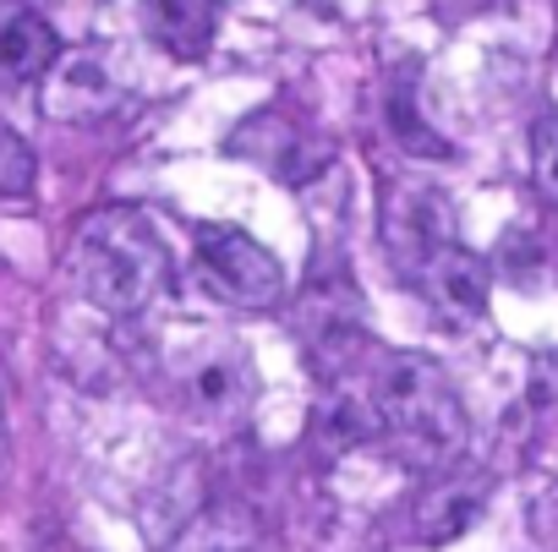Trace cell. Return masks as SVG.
I'll return each instance as SVG.
<instances>
[{
  "label": "cell",
  "mask_w": 558,
  "mask_h": 552,
  "mask_svg": "<svg viewBox=\"0 0 558 552\" xmlns=\"http://www.w3.org/2000/svg\"><path fill=\"white\" fill-rule=\"evenodd\" d=\"M384 235H389V252H395L400 273L411 280V273H416L433 252L454 246V208H449L444 192H433V186H411V181H405V186L389 192Z\"/></svg>",
  "instance_id": "5b68a950"
},
{
  "label": "cell",
  "mask_w": 558,
  "mask_h": 552,
  "mask_svg": "<svg viewBox=\"0 0 558 552\" xmlns=\"http://www.w3.org/2000/svg\"><path fill=\"white\" fill-rule=\"evenodd\" d=\"M148 39L175 61H203L219 39V0H143Z\"/></svg>",
  "instance_id": "52a82bcc"
},
{
  "label": "cell",
  "mask_w": 558,
  "mask_h": 552,
  "mask_svg": "<svg viewBox=\"0 0 558 552\" xmlns=\"http://www.w3.org/2000/svg\"><path fill=\"white\" fill-rule=\"evenodd\" d=\"M482 503H487V492L482 487H465V481H444V487H433L427 498H422V541H454V536H465V525L482 514Z\"/></svg>",
  "instance_id": "8fae6325"
},
{
  "label": "cell",
  "mask_w": 558,
  "mask_h": 552,
  "mask_svg": "<svg viewBox=\"0 0 558 552\" xmlns=\"http://www.w3.org/2000/svg\"><path fill=\"white\" fill-rule=\"evenodd\" d=\"M367 410L395 443H405L411 454H422L433 465L454 459L471 438V416L460 405V389L422 351H389L373 367V405Z\"/></svg>",
  "instance_id": "7a4b0ae2"
},
{
  "label": "cell",
  "mask_w": 558,
  "mask_h": 552,
  "mask_svg": "<svg viewBox=\"0 0 558 552\" xmlns=\"http://www.w3.org/2000/svg\"><path fill=\"white\" fill-rule=\"evenodd\" d=\"M525 530L536 552H558V481H542L525 503Z\"/></svg>",
  "instance_id": "9a60e30c"
},
{
  "label": "cell",
  "mask_w": 558,
  "mask_h": 552,
  "mask_svg": "<svg viewBox=\"0 0 558 552\" xmlns=\"http://www.w3.org/2000/svg\"><path fill=\"white\" fill-rule=\"evenodd\" d=\"M531 175L547 203H558V110L531 121Z\"/></svg>",
  "instance_id": "5bb4252c"
},
{
  "label": "cell",
  "mask_w": 558,
  "mask_h": 552,
  "mask_svg": "<svg viewBox=\"0 0 558 552\" xmlns=\"http://www.w3.org/2000/svg\"><path fill=\"white\" fill-rule=\"evenodd\" d=\"M257 530H263L257 514H246L235 503H219V508H203L170 552H257Z\"/></svg>",
  "instance_id": "30bf717a"
},
{
  "label": "cell",
  "mask_w": 558,
  "mask_h": 552,
  "mask_svg": "<svg viewBox=\"0 0 558 552\" xmlns=\"http://www.w3.org/2000/svg\"><path fill=\"white\" fill-rule=\"evenodd\" d=\"M7 427H12V372L7 356H0V443H7Z\"/></svg>",
  "instance_id": "2e32d148"
},
{
  "label": "cell",
  "mask_w": 558,
  "mask_h": 552,
  "mask_svg": "<svg viewBox=\"0 0 558 552\" xmlns=\"http://www.w3.org/2000/svg\"><path fill=\"white\" fill-rule=\"evenodd\" d=\"M384 121H389L395 143H400L405 154H416V159H449V154H454V148L433 132V121L416 110V94H411V88H389V99H384Z\"/></svg>",
  "instance_id": "7c38bea8"
},
{
  "label": "cell",
  "mask_w": 558,
  "mask_h": 552,
  "mask_svg": "<svg viewBox=\"0 0 558 552\" xmlns=\"http://www.w3.org/2000/svg\"><path fill=\"white\" fill-rule=\"evenodd\" d=\"M66 273L88 307L110 318H137L159 307V296L175 285V252L159 235V224L143 208H99L77 224Z\"/></svg>",
  "instance_id": "6da1fadb"
},
{
  "label": "cell",
  "mask_w": 558,
  "mask_h": 552,
  "mask_svg": "<svg viewBox=\"0 0 558 552\" xmlns=\"http://www.w3.org/2000/svg\"><path fill=\"white\" fill-rule=\"evenodd\" d=\"M405 285H411V291L422 296V307H427L438 323H449V329L482 323V318H487V302H493V273H487V262H482L476 252H465L460 241L444 246V252H433Z\"/></svg>",
  "instance_id": "277c9868"
},
{
  "label": "cell",
  "mask_w": 558,
  "mask_h": 552,
  "mask_svg": "<svg viewBox=\"0 0 558 552\" xmlns=\"http://www.w3.org/2000/svg\"><path fill=\"white\" fill-rule=\"evenodd\" d=\"M197 273H203V291H214L225 307H241V312H263L286 296L279 257L235 224H208L197 235Z\"/></svg>",
  "instance_id": "3957f363"
},
{
  "label": "cell",
  "mask_w": 558,
  "mask_h": 552,
  "mask_svg": "<svg viewBox=\"0 0 558 552\" xmlns=\"http://www.w3.org/2000/svg\"><path fill=\"white\" fill-rule=\"evenodd\" d=\"M34 181H39V159H34L28 137H23V132H12L7 121H0V203L28 197V192H34Z\"/></svg>",
  "instance_id": "4fadbf2b"
},
{
  "label": "cell",
  "mask_w": 558,
  "mask_h": 552,
  "mask_svg": "<svg viewBox=\"0 0 558 552\" xmlns=\"http://www.w3.org/2000/svg\"><path fill=\"white\" fill-rule=\"evenodd\" d=\"M121 99V83L110 77L99 50L83 56H61V66L50 72V115L72 121V115H99Z\"/></svg>",
  "instance_id": "9c48e42d"
},
{
  "label": "cell",
  "mask_w": 558,
  "mask_h": 552,
  "mask_svg": "<svg viewBox=\"0 0 558 552\" xmlns=\"http://www.w3.org/2000/svg\"><path fill=\"white\" fill-rule=\"evenodd\" d=\"M56 66H61V39H56V28L39 12H28V7L0 12V77L39 83Z\"/></svg>",
  "instance_id": "ba28073f"
},
{
  "label": "cell",
  "mask_w": 558,
  "mask_h": 552,
  "mask_svg": "<svg viewBox=\"0 0 558 552\" xmlns=\"http://www.w3.org/2000/svg\"><path fill=\"white\" fill-rule=\"evenodd\" d=\"M257 400L252 356L235 340H203V351L186 356V405L203 416H235Z\"/></svg>",
  "instance_id": "8992f818"
}]
</instances>
